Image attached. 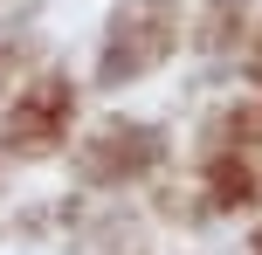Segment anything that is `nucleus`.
<instances>
[{"instance_id":"f257e3e1","label":"nucleus","mask_w":262,"mask_h":255,"mask_svg":"<svg viewBox=\"0 0 262 255\" xmlns=\"http://www.w3.org/2000/svg\"><path fill=\"white\" fill-rule=\"evenodd\" d=\"M172 35H180V0H131L111 21V49H104V83H131L138 69L166 62Z\"/></svg>"},{"instance_id":"f03ea898","label":"nucleus","mask_w":262,"mask_h":255,"mask_svg":"<svg viewBox=\"0 0 262 255\" xmlns=\"http://www.w3.org/2000/svg\"><path fill=\"white\" fill-rule=\"evenodd\" d=\"M152 152H159L152 131L118 124L111 138H97V145H90V166H97V173H138V166H152Z\"/></svg>"},{"instance_id":"7ed1b4c3","label":"nucleus","mask_w":262,"mask_h":255,"mask_svg":"<svg viewBox=\"0 0 262 255\" xmlns=\"http://www.w3.org/2000/svg\"><path fill=\"white\" fill-rule=\"evenodd\" d=\"M242 7H249V0H221V7L207 14V49H221V41L235 35V21H242Z\"/></svg>"},{"instance_id":"20e7f679","label":"nucleus","mask_w":262,"mask_h":255,"mask_svg":"<svg viewBox=\"0 0 262 255\" xmlns=\"http://www.w3.org/2000/svg\"><path fill=\"white\" fill-rule=\"evenodd\" d=\"M255 76H262V55H255Z\"/></svg>"}]
</instances>
